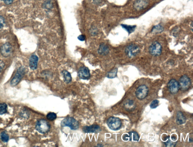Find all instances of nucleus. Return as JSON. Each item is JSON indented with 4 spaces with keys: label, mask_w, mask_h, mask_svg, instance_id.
<instances>
[{
    "label": "nucleus",
    "mask_w": 193,
    "mask_h": 147,
    "mask_svg": "<svg viewBox=\"0 0 193 147\" xmlns=\"http://www.w3.org/2000/svg\"><path fill=\"white\" fill-rule=\"evenodd\" d=\"M109 48L104 43H102L100 45L98 49V53L102 55H106L109 53Z\"/></svg>",
    "instance_id": "nucleus-16"
},
{
    "label": "nucleus",
    "mask_w": 193,
    "mask_h": 147,
    "mask_svg": "<svg viewBox=\"0 0 193 147\" xmlns=\"http://www.w3.org/2000/svg\"><path fill=\"white\" fill-rule=\"evenodd\" d=\"M61 125L62 127L67 126L70 128L72 130H76L79 128V124L78 122L74 118L68 117L61 121Z\"/></svg>",
    "instance_id": "nucleus-1"
},
{
    "label": "nucleus",
    "mask_w": 193,
    "mask_h": 147,
    "mask_svg": "<svg viewBox=\"0 0 193 147\" xmlns=\"http://www.w3.org/2000/svg\"><path fill=\"white\" fill-rule=\"evenodd\" d=\"M149 52L152 55H160L162 52V47L160 44L158 42H153L149 48Z\"/></svg>",
    "instance_id": "nucleus-8"
},
{
    "label": "nucleus",
    "mask_w": 193,
    "mask_h": 147,
    "mask_svg": "<svg viewBox=\"0 0 193 147\" xmlns=\"http://www.w3.org/2000/svg\"><path fill=\"white\" fill-rule=\"evenodd\" d=\"M7 105L5 103H0V115L4 114L7 111Z\"/></svg>",
    "instance_id": "nucleus-21"
},
{
    "label": "nucleus",
    "mask_w": 193,
    "mask_h": 147,
    "mask_svg": "<svg viewBox=\"0 0 193 147\" xmlns=\"http://www.w3.org/2000/svg\"><path fill=\"white\" fill-rule=\"evenodd\" d=\"M1 138L3 142L7 143L9 140V136L5 132H3L1 134Z\"/></svg>",
    "instance_id": "nucleus-24"
},
{
    "label": "nucleus",
    "mask_w": 193,
    "mask_h": 147,
    "mask_svg": "<svg viewBox=\"0 0 193 147\" xmlns=\"http://www.w3.org/2000/svg\"><path fill=\"white\" fill-rule=\"evenodd\" d=\"M44 6L45 8H46V9H48V8H50V7H51V4L50 1H46V2L44 4Z\"/></svg>",
    "instance_id": "nucleus-30"
},
{
    "label": "nucleus",
    "mask_w": 193,
    "mask_h": 147,
    "mask_svg": "<svg viewBox=\"0 0 193 147\" xmlns=\"http://www.w3.org/2000/svg\"><path fill=\"white\" fill-rule=\"evenodd\" d=\"M101 130L100 126L97 124H93L89 126H85L83 128V131L86 133H98Z\"/></svg>",
    "instance_id": "nucleus-13"
},
{
    "label": "nucleus",
    "mask_w": 193,
    "mask_h": 147,
    "mask_svg": "<svg viewBox=\"0 0 193 147\" xmlns=\"http://www.w3.org/2000/svg\"><path fill=\"white\" fill-rule=\"evenodd\" d=\"M179 83L180 88L183 91L188 90L191 85V79L186 75H183L180 78Z\"/></svg>",
    "instance_id": "nucleus-5"
},
{
    "label": "nucleus",
    "mask_w": 193,
    "mask_h": 147,
    "mask_svg": "<svg viewBox=\"0 0 193 147\" xmlns=\"http://www.w3.org/2000/svg\"><path fill=\"white\" fill-rule=\"evenodd\" d=\"M39 58L36 55H33L30 57L29 65L31 69L35 70L37 69Z\"/></svg>",
    "instance_id": "nucleus-14"
},
{
    "label": "nucleus",
    "mask_w": 193,
    "mask_h": 147,
    "mask_svg": "<svg viewBox=\"0 0 193 147\" xmlns=\"http://www.w3.org/2000/svg\"><path fill=\"white\" fill-rule=\"evenodd\" d=\"M140 49L139 47L136 45L131 44L126 47L125 53L129 57H134L139 53Z\"/></svg>",
    "instance_id": "nucleus-7"
},
{
    "label": "nucleus",
    "mask_w": 193,
    "mask_h": 147,
    "mask_svg": "<svg viewBox=\"0 0 193 147\" xmlns=\"http://www.w3.org/2000/svg\"><path fill=\"white\" fill-rule=\"evenodd\" d=\"M168 86L169 91L173 94L177 93L180 89L179 82L175 79H171L168 82Z\"/></svg>",
    "instance_id": "nucleus-10"
},
{
    "label": "nucleus",
    "mask_w": 193,
    "mask_h": 147,
    "mask_svg": "<svg viewBox=\"0 0 193 147\" xmlns=\"http://www.w3.org/2000/svg\"><path fill=\"white\" fill-rule=\"evenodd\" d=\"M78 39L81 41H83L85 40L86 37L84 35H79L78 37Z\"/></svg>",
    "instance_id": "nucleus-31"
},
{
    "label": "nucleus",
    "mask_w": 193,
    "mask_h": 147,
    "mask_svg": "<svg viewBox=\"0 0 193 147\" xmlns=\"http://www.w3.org/2000/svg\"><path fill=\"white\" fill-rule=\"evenodd\" d=\"M176 122L178 124L181 125L185 123L186 118L181 112H178L176 114Z\"/></svg>",
    "instance_id": "nucleus-17"
},
{
    "label": "nucleus",
    "mask_w": 193,
    "mask_h": 147,
    "mask_svg": "<svg viewBox=\"0 0 193 147\" xmlns=\"http://www.w3.org/2000/svg\"><path fill=\"white\" fill-rule=\"evenodd\" d=\"M165 145L166 147H174L176 145L175 143L172 142L170 140H168L165 143Z\"/></svg>",
    "instance_id": "nucleus-27"
},
{
    "label": "nucleus",
    "mask_w": 193,
    "mask_h": 147,
    "mask_svg": "<svg viewBox=\"0 0 193 147\" xmlns=\"http://www.w3.org/2000/svg\"><path fill=\"white\" fill-rule=\"evenodd\" d=\"M148 4V0H136L134 4V7L137 10H140L147 7Z\"/></svg>",
    "instance_id": "nucleus-12"
},
{
    "label": "nucleus",
    "mask_w": 193,
    "mask_h": 147,
    "mask_svg": "<svg viewBox=\"0 0 193 147\" xmlns=\"http://www.w3.org/2000/svg\"><path fill=\"white\" fill-rule=\"evenodd\" d=\"M129 139L131 141H138L139 140L140 136L139 134L135 131H131L129 133Z\"/></svg>",
    "instance_id": "nucleus-18"
},
{
    "label": "nucleus",
    "mask_w": 193,
    "mask_h": 147,
    "mask_svg": "<svg viewBox=\"0 0 193 147\" xmlns=\"http://www.w3.org/2000/svg\"><path fill=\"white\" fill-rule=\"evenodd\" d=\"M25 68L24 67H21L18 69L14 77L10 82V84L12 86H16L20 82L22 78L25 74Z\"/></svg>",
    "instance_id": "nucleus-4"
},
{
    "label": "nucleus",
    "mask_w": 193,
    "mask_h": 147,
    "mask_svg": "<svg viewBox=\"0 0 193 147\" xmlns=\"http://www.w3.org/2000/svg\"><path fill=\"white\" fill-rule=\"evenodd\" d=\"M121 26L123 28L125 29L129 34L134 32L136 27L135 25H129L125 24H121Z\"/></svg>",
    "instance_id": "nucleus-20"
},
{
    "label": "nucleus",
    "mask_w": 193,
    "mask_h": 147,
    "mask_svg": "<svg viewBox=\"0 0 193 147\" xmlns=\"http://www.w3.org/2000/svg\"><path fill=\"white\" fill-rule=\"evenodd\" d=\"M118 69L117 68H115L114 69L109 72L108 74L107 77L108 78H115L117 76Z\"/></svg>",
    "instance_id": "nucleus-22"
},
{
    "label": "nucleus",
    "mask_w": 193,
    "mask_h": 147,
    "mask_svg": "<svg viewBox=\"0 0 193 147\" xmlns=\"http://www.w3.org/2000/svg\"><path fill=\"white\" fill-rule=\"evenodd\" d=\"M176 138H176V136L175 137V136H173L172 137V140H173V141L176 140Z\"/></svg>",
    "instance_id": "nucleus-33"
},
{
    "label": "nucleus",
    "mask_w": 193,
    "mask_h": 147,
    "mask_svg": "<svg viewBox=\"0 0 193 147\" xmlns=\"http://www.w3.org/2000/svg\"><path fill=\"white\" fill-rule=\"evenodd\" d=\"M107 124L109 128L113 130H120L121 126V120L118 118L113 116L111 117L108 119Z\"/></svg>",
    "instance_id": "nucleus-3"
},
{
    "label": "nucleus",
    "mask_w": 193,
    "mask_h": 147,
    "mask_svg": "<svg viewBox=\"0 0 193 147\" xmlns=\"http://www.w3.org/2000/svg\"><path fill=\"white\" fill-rule=\"evenodd\" d=\"M5 67V64L2 60H0V72L2 71Z\"/></svg>",
    "instance_id": "nucleus-29"
},
{
    "label": "nucleus",
    "mask_w": 193,
    "mask_h": 147,
    "mask_svg": "<svg viewBox=\"0 0 193 147\" xmlns=\"http://www.w3.org/2000/svg\"><path fill=\"white\" fill-rule=\"evenodd\" d=\"M149 93L147 87L145 85L139 86L137 89L135 95L138 99L142 100L147 97Z\"/></svg>",
    "instance_id": "nucleus-6"
},
{
    "label": "nucleus",
    "mask_w": 193,
    "mask_h": 147,
    "mask_svg": "<svg viewBox=\"0 0 193 147\" xmlns=\"http://www.w3.org/2000/svg\"><path fill=\"white\" fill-rule=\"evenodd\" d=\"M1 54L4 57H8L11 55L12 52V47L10 43H7L2 45L0 49Z\"/></svg>",
    "instance_id": "nucleus-9"
},
{
    "label": "nucleus",
    "mask_w": 193,
    "mask_h": 147,
    "mask_svg": "<svg viewBox=\"0 0 193 147\" xmlns=\"http://www.w3.org/2000/svg\"><path fill=\"white\" fill-rule=\"evenodd\" d=\"M78 75L80 79L87 80L91 76L90 70L87 67H82L79 68L78 71Z\"/></svg>",
    "instance_id": "nucleus-11"
},
{
    "label": "nucleus",
    "mask_w": 193,
    "mask_h": 147,
    "mask_svg": "<svg viewBox=\"0 0 193 147\" xmlns=\"http://www.w3.org/2000/svg\"><path fill=\"white\" fill-rule=\"evenodd\" d=\"M46 118L49 120L52 121L56 119L57 115L54 113L50 112L48 114L47 116H46Z\"/></svg>",
    "instance_id": "nucleus-25"
},
{
    "label": "nucleus",
    "mask_w": 193,
    "mask_h": 147,
    "mask_svg": "<svg viewBox=\"0 0 193 147\" xmlns=\"http://www.w3.org/2000/svg\"><path fill=\"white\" fill-rule=\"evenodd\" d=\"M159 103V102L158 100H155L152 101L151 104H150V108L152 109H154V108H156L158 106Z\"/></svg>",
    "instance_id": "nucleus-26"
},
{
    "label": "nucleus",
    "mask_w": 193,
    "mask_h": 147,
    "mask_svg": "<svg viewBox=\"0 0 193 147\" xmlns=\"http://www.w3.org/2000/svg\"><path fill=\"white\" fill-rule=\"evenodd\" d=\"M62 73L63 75H64L65 82L67 83H69L72 80V77L70 73L66 71V70H64L62 71Z\"/></svg>",
    "instance_id": "nucleus-19"
},
{
    "label": "nucleus",
    "mask_w": 193,
    "mask_h": 147,
    "mask_svg": "<svg viewBox=\"0 0 193 147\" xmlns=\"http://www.w3.org/2000/svg\"><path fill=\"white\" fill-rule=\"evenodd\" d=\"M7 5H9L13 3L14 0H2Z\"/></svg>",
    "instance_id": "nucleus-32"
},
{
    "label": "nucleus",
    "mask_w": 193,
    "mask_h": 147,
    "mask_svg": "<svg viewBox=\"0 0 193 147\" xmlns=\"http://www.w3.org/2000/svg\"><path fill=\"white\" fill-rule=\"evenodd\" d=\"M163 31V28L162 26L158 25L155 26L152 30V32L154 33H159L162 32Z\"/></svg>",
    "instance_id": "nucleus-23"
},
{
    "label": "nucleus",
    "mask_w": 193,
    "mask_h": 147,
    "mask_svg": "<svg viewBox=\"0 0 193 147\" xmlns=\"http://www.w3.org/2000/svg\"><path fill=\"white\" fill-rule=\"evenodd\" d=\"M124 108L127 111H131L134 110L136 108L134 102L132 100H129L124 103Z\"/></svg>",
    "instance_id": "nucleus-15"
},
{
    "label": "nucleus",
    "mask_w": 193,
    "mask_h": 147,
    "mask_svg": "<svg viewBox=\"0 0 193 147\" xmlns=\"http://www.w3.org/2000/svg\"><path fill=\"white\" fill-rule=\"evenodd\" d=\"M50 124L45 119H40L37 122L35 129L39 133L42 134H46L50 131Z\"/></svg>",
    "instance_id": "nucleus-2"
},
{
    "label": "nucleus",
    "mask_w": 193,
    "mask_h": 147,
    "mask_svg": "<svg viewBox=\"0 0 193 147\" xmlns=\"http://www.w3.org/2000/svg\"><path fill=\"white\" fill-rule=\"evenodd\" d=\"M5 23V19L3 17L0 16V29L4 27Z\"/></svg>",
    "instance_id": "nucleus-28"
}]
</instances>
